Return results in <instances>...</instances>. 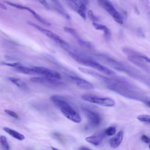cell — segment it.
<instances>
[{
	"instance_id": "cell-1",
	"label": "cell",
	"mask_w": 150,
	"mask_h": 150,
	"mask_svg": "<svg viewBox=\"0 0 150 150\" xmlns=\"http://www.w3.org/2000/svg\"><path fill=\"white\" fill-rule=\"evenodd\" d=\"M50 99L67 118L76 123L81 122V118L80 114L63 97L54 95L52 96Z\"/></svg>"
},
{
	"instance_id": "cell-2",
	"label": "cell",
	"mask_w": 150,
	"mask_h": 150,
	"mask_svg": "<svg viewBox=\"0 0 150 150\" xmlns=\"http://www.w3.org/2000/svg\"><path fill=\"white\" fill-rule=\"evenodd\" d=\"M70 56L77 63H79L80 64L84 65L90 67H91L93 69H94L108 76H111L115 74V72L108 69V67L104 66L103 65L100 64L99 63L95 62L94 60H92L87 57H86L84 56H81L80 54H78L74 52H69Z\"/></svg>"
},
{
	"instance_id": "cell-3",
	"label": "cell",
	"mask_w": 150,
	"mask_h": 150,
	"mask_svg": "<svg viewBox=\"0 0 150 150\" xmlns=\"http://www.w3.org/2000/svg\"><path fill=\"white\" fill-rule=\"evenodd\" d=\"M28 23L31 25L32 26L34 27L35 29L38 30L39 32H42L43 34L45 35L46 36H47L49 39H52L53 41L57 43L58 45H60L61 46L63 47L65 49H68L70 47V45L68 43H67L66 41H64L63 39H62L59 36H58L55 33L53 32L52 31L46 29L38 25H36L34 23L28 22Z\"/></svg>"
},
{
	"instance_id": "cell-4",
	"label": "cell",
	"mask_w": 150,
	"mask_h": 150,
	"mask_svg": "<svg viewBox=\"0 0 150 150\" xmlns=\"http://www.w3.org/2000/svg\"><path fill=\"white\" fill-rule=\"evenodd\" d=\"M81 98L86 101L104 107H113L115 104L114 100L109 97H103L92 94H84L81 96Z\"/></svg>"
},
{
	"instance_id": "cell-5",
	"label": "cell",
	"mask_w": 150,
	"mask_h": 150,
	"mask_svg": "<svg viewBox=\"0 0 150 150\" xmlns=\"http://www.w3.org/2000/svg\"><path fill=\"white\" fill-rule=\"evenodd\" d=\"M98 4L104 9L106 12L114 19L118 23L121 25L123 23L122 17L121 14L115 9L111 2L109 0H97Z\"/></svg>"
},
{
	"instance_id": "cell-6",
	"label": "cell",
	"mask_w": 150,
	"mask_h": 150,
	"mask_svg": "<svg viewBox=\"0 0 150 150\" xmlns=\"http://www.w3.org/2000/svg\"><path fill=\"white\" fill-rule=\"evenodd\" d=\"M34 70L35 73L40 75L42 77L49 79L53 80H59L61 79L60 73L55 70H53L43 67H32Z\"/></svg>"
},
{
	"instance_id": "cell-7",
	"label": "cell",
	"mask_w": 150,
	"mask_h": 150,
	"mask_svg": "<svg viewBox=\"0 0 150 150\" xmlns=\"http://www.w3.org/2000/svg\"><path fill=\"white\" fill-rule=\"evenodd\" d=\"M5 2L8 5H9V6H11L14 7L15 8H18V9H23V10H26V11H29L30 13H32V15L38 21H39L41 23H43V24H45L46 25H48V26L50 25V23L48 21H47L45 19H44L43 17H42L40 15H39L38 13H36L34 10H33L30 8L28 7V6H23V5H19V4H15V3L8 2V1H6Z\"/></svg>"
},
{
	"instance_id": "cell-8",
	"label": "cell",
	"mask_w": 150,
	"mask_h": 150,
	"mask_svg": "<svg viewBox=\"0 0 150 150\" xmlns=\"http://www.w3.org/2000/svg\"><path fill=\"white\" fill-rule=\"evenodd\" d=\"M83 111L87 118H88L91 125L93 127H96L100 124L101 117L98 113L86 108H83Z\"/></svg>"
},
{
	"instance_id": "cell-9",
	"label": "cell",
	"mask_w": 150,
	"mask_h": 150,
	"mask_svg": "<svg viewBox=\"0 0 150 150\" xmlns=\"http://www.w3.org/2000/svg\"><path fill=\"white\" fill-rule=\"evenodd\" d=\"M67 77L69 78V80L71 81L73 83L75 84L76 86H79L81 88H83L85 90H91V89H93L94 87L93 84L79 77L73 76H68Z\"/></svg>"
},
{
	"instance_id": "cell-10",
	"label": "cell",
	"mask_w": 150,
	"mask_h": 150,
	"mask_svg": "<svg viewBox=\"0 0 150 150\" xmlns=\"http://www.w3.org/2000/svg\"><path fill=\"white\" fill-rule=\"evenodd\" d=\"M64 30L65 32L70 33L73 36H74V38L77 40L79 44L80 45H81V46L88 47V48H91L93 47V45L91 43H90L88 42L84 41L83 39H81L80 38V37L78 35L77 33L76 32V30L74 29H73L72 28H68V27H64Z\"/></svg>"
},
{
	"instance_id": "cell-11",
	"label": "cell",
	"mask_w": 150,
	"mask_h": 150,
	"mask_svg": "<svg viewBox=\"0 0 150 150\" xmlns=\"http://www.w3.org/2000/svg\"><path fill=\"white\" fill-rule=\"evenodd\" d=\"M79 70L84 73H86V74H90L91 76H92L93 77L97 79L98 80H101V81H103L104 82H106L108 84H110L114 80H112V79H110L105 76H104L103 75H101L100 74H98V73H96L95 71H93L91 70H88V69H85V68H83V67H79Z\"/></svg>"
},
{
	"instance_id": "cell-12",
	"label": "cell",
	"mask_w": 150,
	"mask_h": 150,
	"mask_svg": "<svg viewBox=\"0 0 150 150\" xmlns=\"http://www.w3.org/2000/svg\"><path fill=\"white\" fill-rule=\"evenodd\" d=\"M99 57H100L101 58V60H104V62H105L108 64L110 65L114 69H115L117 70H119V71H125V68L124 67V66L123 65H122L120 63L114 60L113 59H112L107 56H104V55L99 56Z\"/></svg>"
},
{
	"instance_id": "cell-13",
	"label": "cell",
	"mask_w": 150,
	"mask_h": 150,
	"mask_svg": "<svg viewBox=\"0 0 150 150\" xmlns=\"http://www.w3.org/2000/svg\"><path fill=\"white\" fill-rule=\"evenodd\" d=\"M105 135V132H100L96 135L87 137L85 138L86 141L94 145H98L103 141L104 136Z\"/></svg>"
},
{
	"instance_id": "cell-14",
	"label": "cell",
	"mask_w": 150,
	"mask_h": 150,
	"mask_svg": "<svg viewBox=\"0 0 150 150\" xmlns=\"http://www.w3.org/2000/svg\"><path fill=\"white\" fill-rule=\"evenodd\" d=\"M124 137V132L122 131H120L117 134L111 138L109 141V144L112 148H117L122 142Z\"/></svg>"
},
{
	"instance_id": "cell-15",
	"label": "cell",
	"mask_w": 150,
	"mask_h": 150,
	"mask_svg": "<svg viewBox=\"0 0 150 150\" xmlns=\"http://www.w3.org/2000/svg\"><path fill=\"white\" fill-rule=\"evenodd\" d=\"M92 25L96 30H101L104 32V37L106 40L110 39L111 36V32L108 27H107L105 25L98 23L96 22H93Z\"/></svg>"
},
{
	"instance_id": "cell-16",
	"label": "cell",
	"mask_w": 150,
	"mask_h": 150,
	"mask_svg": "<svg viewBox=\"0 0 150 150\" xmlns=\"http://www.w3.org/2000/svg\"><path fill=\"white\" fill-rule=\"evenodd\" d=\"M30 81L35 83H42L45 84H57V80H50L49 79L44 77H32L30 79Z\"/></svg>"
},
{
	"instance_id": "cell-17",
	"label": "cell",
	"mask_w": 150,
	"mask_h": 150,
	"mask_svg": "<svg viewBox=\"0 0 150 150\" xmlns=\"http://www.w3.org/2000/svg\"><path fill=\"white\" fill-rule=\"evenodd\" d=\"M3 129L9 135H10L12 137H13L19 141H22L25 138V136L23 134L18 132V131H16L13 129L9 128L8 127H4Z\"/></svg>"
},
{
	"instance_id": "cell-18",
	"label": "cell",
	"mask_w": 150,
	"mask_h": 150,
	"mask_svg": "<svg viewBox=\"0 0 150 150\" xmlns=\"http://www.w3.org/2000/svg\"><path fill=\"white\" fill-rule=\"evenodd\" d=\"M8 80L12 82V83H13L16 86H18L21 89H26L27 87L26 84L19 78L14 77H8Z\"/></svg>"
},
{
	"instance_id": "cell-19",
	"label": "cell",
	"mask_w": 150,
	"mask_h": 150,
	"mask_svg": "<svg viewBox=\"0 0 150 150\" xmlns=\"http://www.w3.org/2000/svg\"><path fill=\"white\" fill-rule=\"evenodd\" d=\"M15 69H16V71L24 74H35L34 70L33 69L32 67H28L24 66L23 65L20 63Z\"/></svg>"
},
{
	"instance_id": "cell-20",
	"label": "cell",
	"mask_w": 150,
	"mask_h": 150,
	"mask_svg": "<svg viewBox=\"0 0 150 150\" xmlns=\"http://www.w3.org/2000/svg\"><path fill=\"white\" fill-rule=\"evenodd\" d=\"M67 1L69 2V3L72 4L74 5L79 7L80 8H81V9H83L84 11H86V5H85L80 0H67Z\"/></svg>"
},
{
	"instance_id": "cell-21",
	"label": "cell",
	"mask_w": 150,
	"mask_h": 150,
	"mask_svg": "<svg viewBox=\"0 0 150 150\" xmlns=\"http://www.w3.org/2000/svg\"><path fill=\"white\" fill-rule=\"evenodd\" d=\"M0 144L2 146L3 149L6 150H8L9 149V146L8 143L7 139L4 135L0 136Z\"/></svg>"
},
{
	"instance_id": "cell-22",
	"label": "cell",
	"mask_w": 150,
	"mask_h": 150,
	"mask_svg": "<svg viewBox=\"0 0 150 150\" xmlns=\"http://www.w3.org/2000/svg\"><path fill=\"white\" fill-rule=\"evenodd\" d=\"M137 119L141 122L150 124V115L147 114H141L137 117Z\"/></svg>"
},
{
	"instance_id": "cell-23",
	"label": "cell",
	"mask_w": 150,
	"mask_h": 150,
	"mask_svg": "<svg viewBox=\"0 0 150 150\" xmlns=\"http://www.w3.org/2000/svg\"><path fill=\"white\" fill-rule=\"evenodd\" d=\"M105 134L106 135L108 136H112L114 135L116 133V128L112 126H110L109 127H108L105 131Z\"/></svg>"
},
{
	"instance_id": "cell-24",
	"label": "cell",
	"mask_w": 150,
	"mask_h": 150,
	"mask_svg": "<svg viewBox=\"0 0 150 150\" xmlns=\"http://www.w3.org/2000/svg\"><path fill=\"white\" fill-rule=\"evenodd\" d=\"M87 15L88 16V18H90V19L91 21H92L93 22H96L98 21V18L94 15L93 12L92 11L89 10L87 12Z\"/></svg>"
},
{
	"instance_id": "cell-25",
	"label": "cell",
	"mask_w": 150,
	"mask_h": 150,
	"mask_svg": "<svg viewBox=\"0 0 150 150\" xmlns=\"http://www.w3.org/2000/svg\"><path fill=\"white\" fill-rule=\"evenodd\" d=\"M5 112L8 114L9 115H10L11 117L14 118H18V115L13 111L9 110H5Z\"/></svg>"
},
{
	"instance_id": "cell-26",
	"label": "cell",
	"mask_w": 150,
	"mask_h": 150,
	"mask_svg": "<svg viewBox=\"0 0 150 150\" xmlns=\"http://www.w3.org/2000/svg\"><path fill=\"white\" fill-rule=\"evenodd\" d=\"M138 57L142 60L145 63H148L150 64V57L146 56H144V55H141V54H139Z\"/></svg>"
},
{
	"instance_id": "cell-27",
	"label": "cell",
	"mask_w": 150,
	"mask_h": 150,
	"mask_svg": "<svg viewBox=\"0 0 150 150\" xmlns=\"http://www.w3.org/2000/svg\"><path fill=\"white\" fill-rule=\"evenodd\" d=\"M141 140L142 142H144L146 144L150 143V138L145 135H142L141 136Z\"/></svg>"
},
{
	"instance_id": "cell-28",
	"label": "cell",
	"mask_w": 150,
	"mask_h": 150,
	"mask_svg": "<svg viewBox=\"0 0 150 150\" xmlns=\"http://www.w3.org/2000/svg\"><path fill=\"white\" fill-rule=\"evenodd\" d=\"M45 8L46 9H49V6L48 3L46 0H38Z\"/></svg>"
},
{
	"instance_id": "cell-29",
	"label": "cell",
	"mask_w": 150,
	"mask_h": 150,
	"mask_svg": "<svg viewBox=\"0 0 150 150\" xmlns=\"http://www.w3.org/2000/svg\"><path fill=\"white\" fill-rule=\"evenodd\" d=\"M0 8H1V9H5V10H6L7 8H6V7L4 5V4H2V3H1L0 2Z\"/></svg>"
},
{
	"instance_id": "cell-30",
	"label": "cell",
	"mask_w": 150,
	"mask_h": 150,
	"mask_svg": "<svg viewBox=\"0 0 150 150\" xmlns=\"http://www.w3.org/2000/svg\"><path fill=\"white\" fill-rule=\"evenodd\" d=\"M82 2H83L85 5H88V2H89V0H80Z\"/></svg>"
},
{
	"instance_id": "cell-31",
	"label": "cell",
	"mask_w": 150,
	"mask_h": 150,
	"mask_svg": "<svg viewBox=\"0 0 150 150\" xmlns=\"http://www.w3.org/2000/svg\"><path fill=\"white\" fill-rule=\"evenodd\" d=\"M145 104H146V105H147L148 107H149L150 108V101H146L145 102Z\"/></svg>"
},
{
	"instance_id": "cell-32",
	"label": "cell",
	"mask_w": 150,
	"mask_h": 150,
	"mask_svg": "<svg viewBox=\"0 0 150 150\" xmlns=\"http://www.w3.org/2000/svg\"><path fill=\"white\" fill-rule=\"evenodd\" d=\"M52 1H53V2H54V1H56V0H52Z\"/></svg>"
},
{
	"instance_id": "cell-33",
	"label": "cell",
	"mask_w": 150,
	"mask_h": 150,
	"mask_svg": "<svg viewBox=\"0 0 150 150\" xmlns=\"http://www.w3.org/2000/svg\"><path fill=\"white\" fill-rule=\"evenodd\" d=\"M149 148L150 149V144H149Z\"/></svg>"
}]
</instances>
